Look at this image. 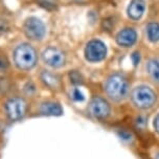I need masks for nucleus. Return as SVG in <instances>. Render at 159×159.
<instances>
[{
    "label": "nucleus",
    "instance_id": "1",
    "mask_svg": "<svg viewBox=\"0 0 159 159\" xmlns=\"http://www.w3.org/2000/svg\"><path fill=\"white\" fill-rule=\"evenodd\" d=\"M105 89L110 98L115 102H120L128 96L129 83L124 75L115 73L107 80Z\"/></svg>",
    "mask_w": 159,
    "mask_h": 159
},
{
    "label": "nucleus",
    "instance_id": "2",
    "mask_svg": "<svg viewBox=\"0 0 159 159\" xmlns=\"http://www.w3.org/2000/svg\"><path fill=\"white\" fill-rule=\"evenodd\" d=\"M14 62L19 69L30 70L37 63V52L32 45L20 44L14 52Z\"/></svg>",
    "mask_w": 159,
    "mask_h": 159
},
{
    "label": "nucleus",
    "instance_id": "3",
    "mask_svg": "<svg viewBox=\"0 0 159 159\" xmlns=\"http://www.w3.org/2000/svg\"><path fill=\"white\" fill-rule=\"evenodd\" d=\"M131 99L136 108L140 110H149L154 107L157 96L152 88L148 86H138L132 91Z\"/></svg>",
    "mask_w": 159,
    "mask_h": 159
},
{
    "label": "nucleus",
    "instance_id": "4",
    "mask_svg": "<svg viewBox=\"0 0 159 159\" xmlns=\"http://www.w3.org/2000/svg\"><path fill=\"white\" fill-rule=\"evenodd\" d=\"M24 34L30 40H41L43 39L46 33V28L43 22L36 17H30L25 20L23 25Z\"/></svg>",
    "mask_w": 159,
    "mask_h": 159
},
{
    "label": "nucleus",
    "instance_id": "5",
    "mask_svg": "<svg viewBox=\"0 0 159 159\" xmlns=\"http://www.w3.org/2000/svg\"><path fill=\"white\" fill-rule=\"evenodd\" d=\"M26 102L21 98H10L5 104V112L11 120H19L26 113Z\"/></svg>",
    "mask_w": 159,
    "mask_h": 159
},
{
    "label": "nucleus",
    "instance_id": "6",
    "mask_svg": "<svg viewBox=\"0 0 159 159\" xmlns=\"http://www.w3.org/2000/svg\"><path fill=\"white\" fill-rule=\"evenodd\" d=\"M107 47L99 40H92L85 48V57L89 62H99L106 58Z\"/></svg>",
    "mask_w": 159,
    "mask_h": 159
},
{
    "label": "nucleus",
    "instance_id": "7",
    "mask_svg": "<svg viewBox=\"0 0 159 159\" xmlns=\"http://www.w3.org/2000/svg\"><path fill=\"white\" fill-rule=\"evenodd\" d=\"M89 112L93 117L104 119L110 115L111 108H110L109 103L105 98L95 96L91 99L89 104Z\"/></svg>",
    "mask_w": 159,
    "mask_h": 159
},
{
    "label": "nucleus",
    "instance_id": "8",
    "mask_svg": "<svg viewBox=\"0 0 159 159\" xmlns=\"http://www.w3.org/2000/svg\"><path fill=\"white\" fill-rule=\"evenodd\" d=\"M44 63L52 68L62 67L65 64V55L62 50L56 47H48L42 53Z\"/></svg>",
    "mask_w": 159,
    "mask_h": 159
},
{
    "label": "nucleus",
    "instance_id": "9",
    "mask_svg": "<svg viewBox=\"0 0 159 159\" xmlns=\"http://www.w3.org/2000/svg\"><path fill=\"white\" fill-rule=\"evenodd\" d=\"M137 40V34L133 28H125L120 30L116 36V42L118 45L124 47L132 46Z\"/></svg>",
    "mask_w": 159,
    "mask_h": 159
},
{
    "label": "nucleus",
    "instance_id": "10",
    "mask_svg": "<svg viewBox=\"0 0 159 159\" xmlns=\"http://www.w3.org/2000/svg\"><path fill=\"white\" fill-rule=\"evenodd\" d=\"M144 8L146 5L143 0H132L128 7V15L133 20H138L143 15Z\"/></svg>",
    "mask_w": 159,
    "mask_h": 159
},
{
    "label": "nucleus",
    "instance_id": "11",
    "mask_svg": "<svg viewBox=\"0 0 159 159\" xmlns=\"http://www.w3.org/2000/svg\"><path fill=\"white\" fill-rule=\"evenodd\" d=\"M40 111L44 115H52V116L61 115L62 113H63V110H62L61 106H60L58 103H53V102L43 103L41 105Z\"/></svg>",
    "mask_w": 159,
    "mask_h": 159
},
{
    "label": "nucleus",
    "instance_id": "12",
    "mask_svg": "<svg viewBox=\"0 0 159 159\" xmlns=\"http://www.w3.org/2000/svg\"><path fill=\"white\" fill-rule=\"evenodd\" d=\"M41 80L48 88H50V89H56V88L60 87V78L52 72L43 71L41 75Z\"/></svg>",
    "mask_w": 159,
    "mask_h": 159
},
{
    "label": "nucleus",
    "instance_id": "13",
    "mask_svg": "<svg viewBox=\"0 0 159 159\" xmlns=\"http://www.w3.org/2000/svg\"><path fill=\"white\" fill-rule=\"evenodd\" d=\"M147 71L155 83L159 84V60L152 59L147 64Z\"/></svg>",
    "mask_w": 159,
    "mask_h": 159
},
{
    "label": "nucleus",
    "instance_id": "14",
    "mask_svg": "<svg viewBox=\"0 0 159 159\" xmlns=\"http://www.w3.org/2000/svg\"><path fill=\"white\" fill-rule=\"evenodd\" d=\"M148 38L151 42H157L159 41V23L152 22L148 25L147 27Z\"/></svg>",
    "mask_w": 159,
    "mask_h": 159
},
{
    "label": "nucleus",
    "instance_id": "15",
    "mask_svg": "<svg viewBox=\"0 0 159 159\" xmlns=\"http://www.w3.org/2000/svg\"><path fill=\"white\" fill-rule=\"evenodd\" d=\"M41 7L47 11H55L58 7V0H37Z\"/></svg>",
    "mask_w": 159,
    "mask_h": 159
},
{
    "label": "nucleus",
    "instance_id": "16",
    "mask_svg": "<svg viewBox=\"0 0 159 159\" xmlns=\"http://www.w3.org/2000/svg\"><path fill=\"white\" fill-rule=\"evenodd\" d=\"M69 78L70 81L75 85H80L83 83V78H82V75L78 71H71L69 73Z\"/></svg>",
    "mask_w": 159,
    "mask_h": 159
},
{
    "label": "nucleus",
    "instance_id": "17",
    "mask_svg": "<svg viewBox=\"0 0 159 159\" xmlns=\"http://www.w3.org/2000/svg\"><path fill=\"white\" fill-rule=\"evenodd\" d=\"M71 98L72 99H75L76 102H82L84 101V94L81 92V90L78 89V88H75L71 92Z\"/></svg>",
    "mask_w": 159,
    "mask_h": 159
},
{
    "label": "nucleus",
    "instance_id": "18",
    "mask_svg": "<svg viewBox=\"0 0 159 159\" xmlns=\"http://www.w3.org/2000/svg\"><path fill=\"white\" fill-rule=\"evenodd\" d=\"M8 30V24L5 20L0 19V36L4 35L5 33H7Z\"/></svg>",
    "mask_w": 159,
    "mask_h": 159
},
{
    "label": "nucleus",
    "instance_id": "19",
    "mask_svg": "<svg viewBox=\"0 0 159 159\" xmlns=\"http://www.w3.org/2000/svg\"><path fill=\"white\" fill-rule=\"evenodd\" d=\"M153 127H154L155 132L159 134V113L154 117V120H153Z\"/></svg>",
    "mask_w": 159,
    "mask_h": 159
},
{
    "label": "nucleus",
    "instance_id": "20",
    "mask_svg": "<svg viewBox=\"0 0 159 159\" xmlns=\"http://www.w3.org/2000/svg\"><path fill=\"white\" fill-rule=\"evenodd\" d=\"M7 61L5 58H2V57H0V69H5V68L7 67Z\"/></svg>",
    "mask_w": 159,
    "mask_h": 159
},
{
    "label": "nucleus",
    "instance_id": "21",
    "mask_svg": "<svg viewBox=\"0 0 159 159\" xmlns=\"http://www.w3.org/2000/svg\"><path fill=\"white\" fill-rule=\"evenodd\" d=\"M132 60H133V63L134 65H137L139 62V53L138 52H134L132 55Z\"/></svg>",
    "mask_w": 159,
    "mask_h": 159
},
{
    "label": "nucleus",
    "instance_id": "22",
    "mask_svg": "<svg viewBox=\"0 0 159 159\" xmlns=\"http://www.w3.org/2000/svg\"><path fill=\"white\" fill-rule=\"evenodd\" d=\"M154 159H159V152H156V155H155Z\"/></svg>",
    "mask_w": 159,
    "mask_h": 159
}]
</instances>
